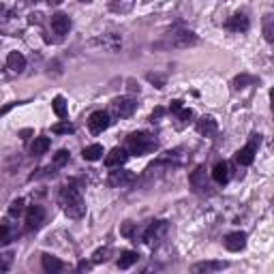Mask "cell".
<instances>
[{
  "label": "cell",
  "instance_id": "cell-1",
  "mask_svg": "<svg viewBox=\"0 0 274 274\" xmlns=\"http://www.w3.org/2000/svg\"><path fill=\"white\" fill-rule=\"evenodd\" d=\"M60 206L69 219H81L86 214L84 197L75 186H62L60 188Z\"/></svg>",
  "mask_w": 274,
  "mask_h": 274
},
{
  "label": "cell",
  "instance_id": "cell-2",
  "mask_svg": "<svg viewBox=\"0 0 274 274\" xmlns=\"http://www.w3.org/2000/svg\"><path fill=\"white\" fill-rule=\"evenodd\" d=\"M157 148V139H154L150 133H144V131H137V133H131L127 137V152L135 154V157H144V154L152 152Z\"/></svg>",
  "mask_w": 274,
  "mask_h": 274
},
{
  "label": "cell",
  "instance_id": "cell-3",
  "mask_svg": "<svg viewBox=\"0 0 274 274\" xmlns=\"http://www.w3.org/2000/svg\"><path fill=\"white\" fill-rule=\"evenodd\" d=\"M261 144V135H251V139H248V144L244 148H240L236 152V163L242 165V167H246V165H251L255 154H257V148Z\"/></svg>",
  "mask_w": 274,
  "mask_h": 274
},
{
  "label": "cell",
  "instance_id": "cell-4",
  "mask_svg": "<svg viewBox=\"0 0 274 274\" xmlns=\"http://www.w3.org/2000/svg\"><path fill=\"white\" fill-rule=\"evenodd\" d=\"M135 110H137V103L131 97H118L112 103V112L116 118H129V116H133Z\"/></svg>",
  "mask_w": 274,
  "mask_h": 274
},
{
  "label": "cell",
  "instance_id": "cell-5",
  "mask_svg": "<svg viewBox=\"0 0 274 274\" xmlns=\"http://www.w3.org/2000/svg\"><path fill=\"white\" fill-rule=\"evenodd\" d=\"M112 124V120H110V114L107 112H103V110H99V112H94L90 118H88V129L92 131L94 135H99V133H103V131Z\"/></svg>",
  "mask_w": 274,
  "mask_h": 274
},
{
  "label": "cell",
  "instance_id": "cell-6",
  "mask_svg": "<svg viewBox=\"0 0 274 274\" xmlns=\"http://www.w3.org/2000/svg\"><path fill=\"white\" fill-rule=\"evenodd\" d=\"M133 180H135V176L120 167H114V172H110V176H107V184L110 186H127Z\"/></svg>",
  "mask_w": 274,
  "mask_h": 274
},
{
  "label": "cell",
  "instance_id": "cell-7",
  "mask_svg": "<svg viewBox=\"0 0 274 274\" xmlns=\"http://www.w3.org/2000/svg\"><path fill=\"white\" fill-rule=\"evenodd\" d=\"M43 223H45V210L41 206H30L26 210V227L32 231V229H39Z\"/></svg>",
  "mask_w": 274,
  "mask_h": 274
},
{
  "label": "cell",
  "instance_id": "cell-8",
  "mask_svg": "<svg viewBox=\"0 0 274 274\" xmlns=\"http://www.w3.org/2000/svg\"><path fill=\"white\" fill-rule=\"evenodd\" d=\"M246 246V234L244 231H234V234H227L225 236V248L231 253H238L242 251Z\"/></svg>",
  "mask_w": 274,
  "mask_h": 274
},
{
  "label": "cell",
  "instance_id": "cell-9",
  "mask_svg": "<svg viewBox=\"0 0 274 274\" xmlns=\"http://www.w3.org/2000/svg\"><path fill=\"white\" fill-rule=\"evenodd\" d=\"M165 229H167V223H165V221H157V223H152L150 225V227L144 231V242L146 244H157L159 242V238L165 234Z\"/></svg>",
  "mask_w": 274,
  "mask_h": 274
},
{
  "label": "cell",
  "instance_id": "cell-10",
  "mask_svg": "<svg viewBox=\"0 0 274 274\" xmlns=\"http://www.w3.org/2000/svg\"><path fill=\"white\" fill-rule=\"evenodd\" d=\"M127 159H129V152H127V148H114L110 154L105 157V165L107 167H120V165H124L127 163Z\"/></svg>",
  "mask_w": 274,
  "mask_h": 274
},
{
  "label": "cell",
  "instance_id": "cell-11",
  "mask_svg": "<svg viewBox=\"0 0 274 274\" xmlns=\"http://www.w3.org/2000/svg\"><path fill=\"white\" fill-rule=\"evenodd\" d=\"M197 131L204 137H214V135H217V131H219L217 120H214L212 116H201L197 120Z\"/></svg>",
  "mask_w": 274,
  "mask_h": 274
},
{
  "label": "cell",
  "instance_id": "cell-12",
  "mask_svg": "<svg viewBox=\"0 0 274 274\" xmlns=\"http://www.w3.org/2000/svg\"><path fill=\"white\" fill-rule=\"evenodd\" d=\"M52 30L56 32V34H67L69 32V28H71V19H69V15L67 13H54L52 15Z\"/></svg>",
  "mask_w": 274,
  "mask_h": 274
},
{
  "label": "cell",
  "instance_id": "cell-13",
  "mask_svg": "<svg viewBox=\"0 0 274 274\" xmlns=\"http://www.w3.org/2000/svg\"><path fill=\"white\" fill-rule=\"evenodd\" d=\"M7 67L11 73H22L24 69H26V58H24L19 52H11L7 56Z\"/></svg>",
  "mask_w": 274,
  "mask_h": 274
},
{
  "label": "cell",
  "instance_id": "cell-14",
  "mask_svg": "<svg viewBox=\"0 0 274 274\" xmlns=\"http://www.w3.org/2000/svg\"><path fill=\"white\" fill-rule=\"evenodd\" d=\"M223 268H227V261H201V264H195L191 268V272L201 274V272H219Z\"/></svg>",
  "mask_w": 274,
  "mask_h": 274
},
{
  "label": "cell",
  "instance_id": "cell-15",
  "mask_svg": "<svg viewBox=\"0 0 274 274\" xmlns=\"http://www.w3.org/2000/svg\"><path fill=\"white\" fill-rule=\"evenodd\" d=\"M229 165L227 163H217L212 170V180L217 184H227L229 182Z\"/></svg>",
  "mask_w": 274,
  "mask_h": 274
},
{
  "label": "cell",
  "instance_id": "cell-16",
  "mask_svg": "<svg viewBox=\"0 0 274 274\" xmlns=\"http://www.w3.org/2000/svg\"><path fill=\"white\" fill-rule=\"evenodd\" d=\"M41 266L47 274H56V272H60L65 268V264L58 257H52V255H43L41 257Z\"/></svg>",
  "mask_w": 274,
  "mask_h": 274
},
{
  "label": "cell",
  "instance_id": "cell-17",
  "mask_svg": "<svg viewBox=\"0 0 274 274\" xmlns=\"http://www.w3.org/2000/svg\"><path fill=\"white\" fill-rule=\"evenodd\" d=\"M227 28L234 32H246L248 30V17L244 13H238L227 22Z\"/></svg>",
  "mask_w": 274,
  "mask_h": 274
},
{
  "label": "cell",
  "instance_id": "cell-18",
  "mask_svg": "<svg viewBox=\"0 0 274 274\" xmlns=\"http://www.w3.org/2000/svg\"><path fill=\"white\" fill-rule=\"evenodd\" d=\"M103 154H105V150L101 144H92V146L84 148L81 157H84V161H99V159H103Z\"/></svg>",
  "mask_w": 274,
  "mask_h": 274
},
{
  "label": "cell",
  "instance_id": "cell-19",
  "mask_svg": "<svg viewBox=\"0 0 274 274\" xmlns=\"http://www.w3.org/2000/svg\"><path fill=\"white\" fill-rule=\"evenodd\" d=\"M47 150H50V137H34L32 146H30V152L34 154V157H41V154H45Z\"/></svg>",
  "mask_w": 274,
  "mask_h": 274
},
{
  "label": "cell",
  "instance_id": "cell-20",
  "mask_svg": "<svg viewBox=\"0 0 274 274\" xmlns=\"http://www.w3.org/2000/svg\"><path fill=\"white\" fill-rule=\"evenodd\" d=\"M137 253L135 251H124L122 255H120V259H118V268H120V270H129L131 266H133V264H137Z\"/></svg>",
  "mask_w": 274,
  "mask_h": 274
},
{
  "label": "cell",
  "instance_id": "cell-21",
  "mask_svg": "<svg viewBox=\"0 0 274 274\" xmlns=\"http://www.w3.org/2000/svg\"><path fill=\"white\" fill-rule=\"evenodd\" d=\"M206 172H204V167H197L193 174H191V184H193L197 191H204V188H208L206 186Z\"/></svg>",
  "mask_w": 274,
  "mask_h": 274
},
{
  "label": "cell",
  "instance_id": "cell-22",
  "mask_svg": "<svg viewBox=\"0 0 274 274\" xmlns=\"http://www.w3.org/2000/svg\"><path fill=\"white\" fill-rule=\"evenodd\" d=\"M197 43V37L193 32H180V34H176V41L174 45L178 47H188V45H195Z\"/></svg>",
  "mask_w": 274,
  "mask_h": 274
},
{
  "label": "cell",
  "instance_id": "cell-23",
  "mask_svg": "<svg viewBox=\"0 0 274 274\" xmlns=\"http://www.w3.org/2000/svg\"><path fill=\"white\" fill-rule=\"evenodd\" d=\"M52 107H54V114L58 118H67V101H65V97H56L52 101Z\"/></svg>",
  "mask_w": 274,
  "mask_h": 274
},
{
  "label": "cell",
  "instance_id": "cell-24",
  "mask_svg": "<svg viewBox=\"0 0 274 274\" xmlns=\"http://www.w3.org/2000/svg\"><path fill=\"white\" fill-rule=\"evenodd\" d=\"M264 37L268 43L274 41V17L272 15H266L264 17Z\"/></svg>",
  "mask_w": 274,
  "mask_h": 274
},
{
  "label": "cell",
  "instance_id": "cell-25",
  "mask_svg": "<svg viewBox=\"0 0 274 274\" xmlns=\"http://www.w3.org/2000/svg\"><path fill=\"white\" fill-rule=\"evenodd\" d=\"M13 238V227L9 223H0V246H5Z\"/></svg>",
  "mask_w": 274,
  "mask_h": 274
},
{
  "label": "cell",
  "instance_id": "cell-26",
  "mask_svg": "<svg viewBox=\"0 0 274 274\" xmlns=\"http://www.w3.org/2000/svg\"><path fill=\"white\" fill-rule=\"evenodd\" d=\"M52 131H54V133H58V135H71V133L75 131V127L67 120V122H58V124H54Z\"/></svg>",
  "mask_w": 274,
  "mask_h": 274
},
{
  "label": "cell",
  "instance_id": "cell-27",
  "mask_svg": "<svg viewBox=\"0 0 274 274\" xmlns=\"http://www.w3.org/2000/svg\"><path fill=\"white\" fill-rule=\"evenodd\" d=\"M174 114H176V120H180V127H184L186 122H191V118H193V112L184 110V107H180V110L174 112Z\"/></svg>",
  "mask_w": 274,
  "mask_h": 274
},
{
  "label": "cell",
  "instance_id": "cell-28",
  "mask_svg": "<svg viewBox=\"0 0 274 274\" xmlns=\"http://www.w3.org/2000/svg\"><path fill=\"white\" fill-rule=\"evenodd\" d=\"M120 234H122L124 238H135V236H137V234H135V225L131 223V221H124L122 227H120Z\"/></svg>",
  "mask_w": 274,
  "mask_h": 274
},
{
  "label": "cell",
  "instance_id": "cell-29",
  "mask_svg": "<svg viewBox=\"0 0 274 274\" xmlns=\"http://www.w3.org/2000/svg\"><path fill=\"white\" fill-rule=\"evenodd\" d=\"M22 212H24V199H15L13 204H11V208H9V214L11 217H19Z\"/></svg>",
  "mask_w": 274,
  "mask_h": 274
},
{
  "label": "cell",
  "instance_id": "cell-30",
  "mask_svg": "<svg viewBox=\"0 0 274 274\" xmlns=\"http://www.w3.org/2000/svg\"><path fill=\"white\" fill-rule=\"evenodd\" d=\"M11 264H13V255H11V253L0 255V272H7L11 268Z\"/></svg>",
  "mask_w": 274,
  "mask_h": 274
},
{
  "label": "cell",
  "instance_id": "cell-31",
  "mask_svg": "<svg viewBox=\"0 0 274 274\" xmlns=\"http://www.w3.org/2000/svg\"><path fill=\"white\" fill-rule=\"evenodd\" d=\"M67 161H69V152L67 150H58L56 157H54V165H56V167H62Z\"/></svg>",
  "mask_w": 274,
  "mask_h": 274
},
{
  "label": "cell",
  "instance_id": "cell-32",
  "mask_svg": "<svg viewBox=\"0 0 274 274\" xmlns=\"http://www.w3.org/2000/svg\"><path fill=\"white\" fill-rule=\"evenodd\" d=\"M107 255H110V248H107V246L105 248H99V251L92 255V264H101V261L107 259Z\"/></svg>",
  "mask_w": 274,
  "mask_h": 274
},
{
  "label": "cell",
  "instance_id": "cell-33",
  "mask_svg": "<svg viewBox=\"0 0 274 274\" xmlns=\"http://www.w3.org/2000/svg\"><path fill=\"white\" fill-rule=\"evenodd\" d=\"M146 77H148V81H152V84H157V88H163V86H165V77H161V75L148 73Z\"/></svg>",
  "mask_w": 274,
  "mask_h": 274
},
{
  "label": "cell",
  "instance_id": "cell-34",
  "mask_svg": "<svg viewBox=\"0 0 274 274\" xmlns=\"http://www.w3.org/2000/svg\"><path fill=\"white\" fill-rule=\"evenodd\" d=\"M246 81H253L251 77H246V75H242V77H236L234 79V88L238 90V88H244V84H246Z\"/></svg>",
  "mask_w": 274,
  "mask_h": 274
},
{
  "label": "cell",
  "instance_id": "cell-35",
  "mask_svg": "<svg viewBox=\"0 0 274 274\" xmlns=\"http://www.w3.org/2000/svg\"><path fill=\"white\" fill-rule=\"evenodd\" d=\"M15 105H17V103H7V105L3 107V110H0V116H5L7 112H11V110H13V107H15Z\"/></svg>",
  "mask_w": 274,
  "mask_h": 274
},
{
  "label": "cell",
  "instance_id": "cell-36",
  "mask_svg": "<svg viewBox=\"0 0 274 274\" xmlns=\"http://www.w3.org/2000/svg\"><path fill=\"white\" fill-rule=\"evenodd\" d=\"M182 107V101H172V105H170V112H178Z\"/></svg>",
  "mask_w": 274,
  "mask_h": 274
},
{
  "label": "cell",
  "instance_id": "cell-37",
  "mask_svg": "<svg viewBox=\"0 0 274 274\" xmlns=\"http://www.w3.org/2000/svg\"><path fill=\"white\" fill-rule=\"evenodd\" d=\"M161 116H163V110L159 107V110H154V112H152V122H154V120H159Z\"/></svg>",
  "mask_w": 274,
  "mask_h": 274
},
{
  "label": "cell",
  "instance_id": "cell-38",
  "mask_svg": "<svg viewBox=\"0 0 274 274\" xmlns=\"http://www.w3.org/2000/svg\"><path fill=\"white\" fill-rule=\"evenodd\" d=\"M79 270H90V264H86V261H81V264H79Z\"/></svg>",
  "mask_w": 274,
  "mask_h": 274
},
{
  "label": "cell",
  "instance_id": "cell-39",
  "mask_svg": "<svg viewBox=\"0 0 274 274\" xmlns=\"http://www.w3.org/2000/svg\"><path fill=\"white\" fill-rule=\"evenodd\" d=\"M50 5H60V3H65V0H47Z\"/></svg>",
  "mask_w": 274,
  "mask_h": 274
},
{
  "label": "cell",
  "instance_id": "cell-40",
  "mask_svg": "<svg viewBox=\"0 0 274 274\" xmlns=\"http://www.w3.org/2000/svg\"><path fill=\"white\" fill-rule=\"evenodd\" d=\"M79 3H81V5H90V3H92V0H79Z\"/></svg>",
  "mask_w": 274,
  "mask_h": 274
}]
</instances>
